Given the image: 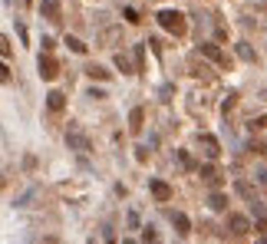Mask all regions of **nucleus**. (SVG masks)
I'll return each mask as SVG.
<instances>
[{"label":"nucleus","mask_w":267,"mask_h":244,"mask_svg":"<svg viewBox=\"0 0 267 244\" xmlns=\"http://www.w3.org/2000/svg\"><path fill=\"white\" fill-rule=\"evenodd\" d=\"M158 23L165 26L168 33H175V37H185V30H188L185 13H178V10H162V13H158Z\"/></svg>","instance_id":"f257e3e1"},{"label":"nucleus","mask_w":267,"mask_h":244,"mask_svg":"<svg viewBox=\"0 0 267 244\" xmlns=\"http://www.w3.org/2000/svg\"><path fill=\"white\" fill-rule=\"evenodd\" d=\"M66 142H69V149H76V152H89V149H93L89 135L79 129V125H69V129H66Z\"/></svg>","instance_id":"f03ea898"},{"label":"nucleus","mask_w":267,"mask_h":244,"mask_svg":"<svg viewBox=\"0 0 267 244\" xmlns=\"http://www.w3.org/2000/svg\"><path fill=\"white\" fill-rule=\"evenodd\" d=\"M119 43H122V26H106V30L99 33V46H109L112 50V46H119Z\"/></svg>","instance_id":"7ed1b4c3"},{"label":"nucleus","mask_w":267,"mask_h":244,"mask_svg":"<svg viewBox=\"0 0 267 244\" xmlns=\"http://www.w3.org/2000/svg\"><path fill=\"white\" fill-rule=\"evenodd\" d=\"M40 76H43V79H56V76H60V63H56L50 53L40 57Z\"/></svg>","instance_id":"20e7f679"},{"label":"nucleus","mask_w":267,"mask_h":244,"mask_svg":"<svg viewBox=\"0 0 267 244\" xmlns=\"http://www.w3.org/2000/svg\"><path fill=\"white\" fill-rule=\"evenodd\" d=\"M201 57H208L215 66H228V57H224V53L218 50L215 43H201Z\"/></svg>","instance_id":"39448f33"},{"label":"nucleus","mask_w":267,"mask_h":244,"mask_svg":"<svg viewBox=\"0 0 267 244\" xmlns=\"http://www.w3.org/2000/svg\"><path fill=\"white\" fill-rule=\"evenodd\" d=\"M46 109H50V113H63V109H66V96H63L60 89L46 93Z\"/></svg>","instance_id":"423d86ee"},{"label":"nucleus","mask_w":267,"mask_h":244,"mask_svg":"<svg viewBox=\"0 0 267 244\" xmlns=\"http://www.w3.org/2000/svg\"><path fill=\"white\" fill-rule=\"evenodd\" d=\"M228 228H231L234 234H248V231H251V221L244 218V214H231V218H228Z\"/></svg>","instance_id":"0eeeda50"},{"label":"nucleus","mask_w":267,"mask_h":244,"mask_svg":"<svg viewBox=\"0 0 267 244\" xmlns=\"http://www.w3.org/2000/svg\"><path fill=\"white\" fill-rule=\"evenodd\" d=\"M60 0H43V4H40V13H43L46 20H60Z\"/></svg>","instance_id":"6e6552de"},{"label":"nucleus","mask_w":267,"mask_h":244,"mask_svg":"<svg viewBox=\"0 0 267 244\" xmlns=\"http://www.w3.org/2000/svg\"><path fill=\"white\" fill-rule=\"evenodd\" d=\"M234 192L241 195V198L248 201V205H257V201H261V198H257V192H254V188H251L248 182H237V185H234Z\"/></svg>","instance_id":"1a4fd4ad"},{"label":"nucleus","mask_w":267,"mask_h":244,"mask_svg":"<svg viewBox=\"0 0 267 244\" xmlns=\"http://www.w3.org/2000/svg\"><path fill=\"white\" fill-rule=\"evenodd\" d=\"M149 188H152V195H155V201H168L172 198V188H168L165 182H149Z\"/></svg>","instance_id":"9d476101"},{"label":"nucleus","mask_w":267,"mask_h":244,"mask_svg":"<svg viewBox=\"0 0 267 244\" xmlns=\"http://www.w3.org/2000/svg\"><path fill=\"white\" fill-rule=\"evenodd\" d=\"M201 149H205L208 158H218V152H221V149H218V142H215V135H201Z\"/></svg>","instance_id":"9b49d317"},{"label":"nucleus","mask_w":267,"mask_h":244,"mask_svg":"<svg viewBox=\"0 0 267 244\" xmlns=\"http://www.w3.org/2000/svg\"><path fill=\"white\" fill-rule=\"evenodd\" d=\"M86 76H93V79H109V69L99 66V63H89V66H86Z\"/></svg>","instance_id":"f8f14e48"},{"label":"nucleus","mask_w":267,"mask_h":244,"mask_svg":"<svg viewBox=\"0 0 267 244\" xmlns=\"http://www.w3.org/2000/svg\"><path fill=\"white\" fill-rule=\"evenodd\" d=\"M172 221H175V228H178L181 234H188V231H192V221H188V214L175 211V214H172Z\"/></svg>","instance_id":"ddd939ff"},{"label":"nucleus","mask_w":267,"mask_h":244,"mask_svg":"<svg viewBox=\"0 0 267 244\" xmlns=\"http://www.w3.org/2000/svg\"><path fill=\"white\" fill-rule=\"evenodd\" d=\"M142 119H145L142 109H132V116H129V129H132V132H142Z\"/></svg>","instance_id":"4468645a"},{"label":"nucleus","mask_w":267,"mask_h":244,"mask_svg":"<svg viewBox=\"0 0 267 244\" xmlns=\"http://www.w3.org/2000/svg\"><path fill=\"white\" fill-rule=\"evenodd\" d=\"M208 205H211L215 208V211H224V208H228V195H211V198H208Z\"/></svg>","instance_id":"2eb2a0df"},{"label":"nucleus","mask_w":267,"mask_h":244,"mask_svg":"<svg viewBox=\"0 0 267 244\" xmlns=\"http://www.w3.org/2000/svg\"><path fill=\"white\" fill-rule=\"evenodd\" d=\"M116 66L122 69V73H136V66H132V60L125 57V53H116Z\"/></svg>","instance_id":"dca6fc26"},{"label":"nucleus","mask_w":267,"mask_h":244,"mask_svg":"<svg viewBox=\"0 0 267 244\" xmlns=\"http://www.w3.org/2000/svg\"><path fill=\"white\" fill-rule=\"evenodd\" d=\"M237 57L248 60V63H254V60H257V53L251 50V43H237Z\"/></svg>","instance_id":"f3484780"},{"label":"nucleus","mask_w":267,"mask_h":244,"mask_svg":"<svg viewBox=\"0 0 267 244\" xmlns=\"http://www.w3.org/2000/svg\"><path fill=\"white\" fill-rule=\"evenodd\" d=\"M66 46H69L73 53H86V43H83L79 37H66Z\"/></svg>","instance_id":"a211bd4d"},{"label":"nucleus","mask_w":267,"mask_h":244,"mask_svg":"<svg viewBox=\"0 0 267 244\" xmlns=\"http://www.w3.org/2000/svg\"><path fill=\"white\" fill-rule=\"evenodd\" d=\"M201 178H205L208 185H218V175H215V169H211V165H201Z\"/></svg>","instance_id":"6ab92c4d"},{"label":"nucleus","mask_w":267,"mask_h":244,"mask_svg":"<svg viewBox=\"0 0 267 244\" xmlns=\"http://www.w3.org/2000/svg\"><path fill=\"white\" fill-rule=\"evenodd\" d=\"M122 17L129 20V23H139V20H142V17H139V10H136V7H125V10H122Z\"/></svg>","instance_id":"aec40b11"},{"label":"nucleus","mask_w":267,"mask_h":244,"mask_svg":"<svg viewBox=\"0 0 267 244\" xmlns=\"http://www.w3.org/2000/svg\"><path fill=\"white\" fill-rule=\"evenodd\" d=\"M0 53H4V57H10L13 53V46H10V40L4 37V33H0Z\"/></svg>","instance_id":"412c9836"},{"label":"nucleus","mask_w":267,"mask_h":244,"mask_svg":"<svg viewBox=\"0 0 267 244\" xmlns=\"http://www.w3.org/2000/svg\"><path fill=\"white\" fill-rule=\"evenodd\" d=\"M0 83H10V69H7V63H0Z\"/></svg>","instance_id":"4be33fe9"},{"label":"nucleus","mask_w":267,"mask_h":244,"mask_svg":"<svg viewBox=\"0 0 267 244\" xmlns=\"http://www.w3.org/2000/svg\"><path fill=\"white\" fill-rule=\"evenodd\" d=\"M264 125H267V116H257V119L251 122V129H264Z\"/></svg>","instance_id":"5701e85b"},{"label":"nucleus","mask_w":267,"mask_h":244,"mask_svg":"<svg viewBox=\"0 0 267 244\" xmlns=\"http://www.w3.org/2000/svg\"><path fill=\"white\" fill-rule=\"evenodd\" d=\"M254 228H257L261 234H267V218H257V225H254Z\"/></svg>","instance_id":"b1692460"},{"label":"nucleus","mask_w":267,"mask_h":244,"mask_svg":"<svg viewBox=\"0 0 267 244\" xmlns=\"http://www.w3.org/2000/svg\"><path fill=\"white\" fill-rule=\"evenodd\" d=\"M257 182H261V185L267 188V169H261V172H257Z\"/></svg>","instance_id":"393cba45"},{"label":"nucleus","mask_w":267,"mask_h":244,"mask_svg":"<svg viewBox=\"0 0 267 244\" xmlns=\"http://www.w3.org/2000/svg\"><path fill=\"white\" fill-rule=\"evenodd\" d=\"M257 244H267V234H261V241H257Z\"/></svg>","instance_id":"a878e982"},{"label":"nucleus","mask_w":267,"mask_h":244,"mask_svg":"<svg viewBox=\"0 0 267 244\" xmlns=\"http://www.w3.org/2000/svg\"><path fill=\"white\" fill-rule=\"evenodd\" d=\"M122 244H136V241H122Z\"/></svg>","instance_id":"bb28decb"}]
</instances>
